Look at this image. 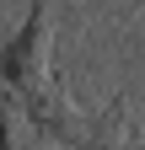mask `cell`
Wrapping results in <instances>:
<instances>
[{
    "label": "cell",
    "mask_w": 145,
    "mask_h": 150,
    "mask_svg": "<svg viewBox=\"0 0 145 150\" xmlns=\"http://www.w3.org/2000/svg\"><path fill=\"white\" fill-rule=\"evenodd\" d=\"M113 129H118V112H113V118H107V123H102V129H97V134L86 139L81 150H113Z\"/></svg>",
    "instance_id": "6da1fadb"
}]
</instances>
